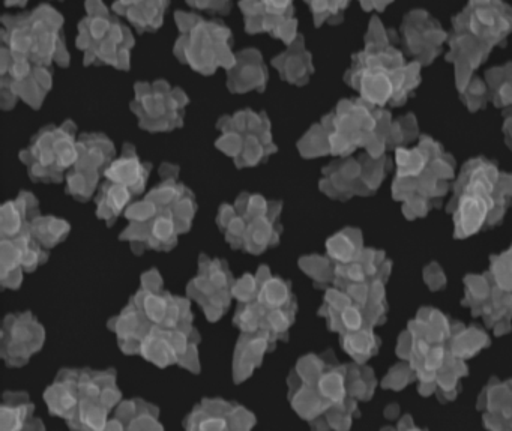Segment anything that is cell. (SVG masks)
I'll list each match as a JSON object with an SVG mask.
<instances>
[{"label":"cell","instance_id":"obj_1","mask_svg":"<svg viewBox=\"0 0 512 431\" xmlns=\"http://www.w3.org/2000/svg\"><path fill=\"white\" fill-rule=\"evenodd\" d=\"M2 53L19 61L46 67L53 61L67 64L68 52L62 37V17L49 7L31 14L4 19Z\"/></svg>","mask_w":512,"mask_h":431},{"label":"cell","instance_id":"obj_2","mask_svg":"<svg viewBox=\"0 0 512 431\" xmlns=\"http://www.w3.org/2000/svg\"><path fill=\"white\" fill-rule=\"evenodd\" d=\"M176 22L179 40L175 52L182 62L206 74L220 67L230 70L235 65L229 29L220 23L200 19L196 14L178 13Z\"/></svg>","mask_w":512,"mask_h":431},{"label":"cell","instance_id":"obj_3","mask_svg":"<svg viewBox=\"0 0 512 431\" xmlns=\"http://www.w3.org/2000/svg\"><path fill=\"white\" fill-rule=\"evenodd\" d=\"M86 14L79 28L80 50L86 62H103L113 67L128 68L133 37L124 25L110 16L103 0H88Z\"/></svg>","mask_w":512,"mask_h":431},{"label":"cell","instance_id":"obj_4","mask_svg":"<svg viewBox=\"0 0 512 431\" xmlns=\"http://www.w3.org/2000/svg\"><path fill=\"white\" fill-rule=\"evenodd\" d=\"M241 10L247 31L251 34L268 32L284 43L292 44L295 41L293 0H242Z\"/></svg>","mask_w":512,"mask_h":431},{"label":"cell","instance_id":"obj_5","mask_svg":"<svg viewBox=\"0 0 512 431\" xmlns=\"http://www.w3.org/2000/svg\"><path fill=\"white\" fill-rule=\"evenodd\" d=\"M169 0H113V10L127 17L140 32L160 28Z\"/></svg>","mask_w":512,"mask_h":431},{"label":"cell","instance_id":"obj_6","mask_svg":"<svg viewBox=\"0 0 512 431\" xmlns=\"http://www.w3.org/2000/svg\"><path fill=\"white\" fill-rule=\"evenodd\" d=\"M230 70L241 88L260 85L266 76V71L262 67V58L254 50H247L236 56L235 65Z\"/></svg>","mask_w":512,"mask_h":431},{"label":"cell","instance_id":"obj_7","mask_svg":"<svg viewBox=\"0 0 512 431\" xmlns=\"http://www.w3.org/2000/svg\"><path fill=\"white\" fill-rule=\"evenodd\" d=\"M289 52L281 55L280 58L275 59V67L280 68L281 74L287 79L296 80L307 73L308 68V55L302 49L301 41H293L290 44Z\"/></svg>","mask_w":512,"mask_h":431},{"label":"cell","instance_id":"obj_8","mask_svg":"<svg viewBox=\"0 0 512 431\" xmlns=\"http://www.w3.org/2000/svg\"><path fill=\"white\" fill-rule=\"evenodd\" d=\"M109 178L115 179L119 184L133 185L139 181L142 176V166L136 158H124L116 161L112 169L107 172Z\"/></svg>","mask_w":512,"mask_h":431},{"label":"cell","instance_id":"obj_9","mask_svg":"<svg viewBox=\"0 0 512 431\" xmlns=\"http://www.w3.org/2000/svg\"><path fill=\"white\" fill-rule=\"evenodd\" d=\"M307 2L316 16V22L320 23L337 14L346 0H307Z\"/></svg>","mask_w":512,"mask_h":431},{"label":"cell","instance_id":"obj_10","mask_svg":"<svg viewBox=\"0 0 512 431\" xmlns=\"http://www.w3.org/2000/svg\"><path fill=\"white\" fill-rule=\"evenodd\" d=\"M263 298L269 305H281L286 302L287 290L280 281L271 280L263 287Z\"/></svg>","mask_w":512,"mask_h":431},{"label":"cell","instance_id":"obj_11","mask_svg":"<svg viewBox=\"0 0 512 431\" xmlns=\"http://www.w3.org/2000/svg\"><path fill=\"white\" fill-rule=\"evenodd\" d=\"M187 2L197 10L211 11V13H226L230 7V0H187Z\"/></svg>","mask_w":512,"mask_h":431},{"label":"cell","instance_id":"obj_12","mask_svg":"<svg viewBox=\"0 0 512 431\" xmlns=\"http://www.w3.org/2000/svg\"><path fill=\"white\" fill-rule=\"evenodd\" d=\"M146 311H148V316L151 317L154 322H161L166 316V302L163 299L157 298V296H149L146 299L145 304Z\"/></svg>","mask_w":512,"mask_h":431},{"label":"cell","instance_id":"obj_13","mask_svg":"<svg viewBox=\"0 0 512 431\" xmlns=\"http://www.w3.org/2000/svg\"><path fill=\"white\" fill-rule=\"evenodd\" d=\"M322 386L323 394L328 395L329 398H334V400H340L341 395H343V385H341V379L338 376H328L322 380L320 383Z\"/></svg>","mask_w":512,"mask_h":431},{"label":"cell","instance_id":"obj_14","mask_svg":"<svg viewBox=\"0 0 512 431\" xmlns=\"http://www.w3.org/2000/svg\"><path fill=\"white\" fill-rule=\"evenodd\" d=\"M154 235L158 239H169L173 235V224L169 220H158L154 226Z\"/></svg>","mask_w":512,"mask_h":431},{"label":"cell","instance_id":"obj_15","mask_svg":"<svg viewBox=\"0 0 512 431\" xmlns=\"http://www.w3.org/2000/svg\"><path fill=\"white\" fill-rule=\"evenodd\" d=\"M110 196H112L113 203H115L116 209H121L122 206L127 203L128 200V191L125 190L124 187H115L110 191Z\"/></svg>","mask_w":512,"mask_h":431},{"label":"cell","instance_id":"obj_16","mask_svg":"<svg viewBox=\"0 0 512 431\" xmlns=\"http://www.w3.org/2000/svg\"><path fill=\"white\" fill-rule=\"evenodd\" d=\"M224 428H226V422L220 418L206 419V421L200 425V430L206 431L224 430Z\"/></svg>","mask_w":512,"mask_h":431},{"label":"cell","instance_id":"obj_17","mask_svg":"<svg viewBox=\"0 0 512 431\" xmlns=\"http://www.w3.org/2000/svg\"><path fill=\"white\" fill-rule=\"evenodd\" d=\"M271 323L274 325L275 329H278V331H281V329L286 328L287 320L286 317L283 316V314L280 313V311H275L274 314L271 316Z\"/></svg>","mask_w":512,"mask_h":431},{"label":"cell","instance_id":"obj_18","mask_svg":"<svg viewBox=\"0 0 512 431\" xmlns=\"http://www.w3.org/2000/svg\"><path fill=\"white\" fill-rule=\"evenodd\" d=\"M344 322L349 328H358L359 323H361V319H359L358 313L356 311H347L344 314Z\"/></svg>","mask_w":512,"mask_h":431},{"label":"cell","instance_id":"obj_19","mask_svg":"<svg viewBox=\"0 0 512 431\" xmlns=\"http://www.w3.org/2000/svg\"><path fill=\"white\" fill-rule=\"evenodd\" d=\"M212 281H214V284H217V286H223V284L226 283V278H224L223 274H214L212 275Z\"/></svg>","mask_w":512,"mask_h":431},{"label":"cell","instance_id":"obj_20","mask_svg":"<svg viewBox=\"0 0 512 431\" xmlns=\"http://www.w3.org/2000/svg\"><path fill=\"white\" fill-rule=\"evenodd\" d=\"M26 4V0H7L8 7H11V5H23Z\"/></svg>","mask_w":512,"mask_h":431}]
</instances>
